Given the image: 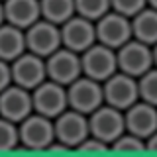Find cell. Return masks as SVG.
Returning a JSON list of instances; mask_svg holds the SVG:
<instances>
[{
  "label": "cell",
  "instance_id": "cell-28",
  "mask_svg": "<svg viewBox=\"0 0 157 157\" xmlns=\"http://www.w3.org/2000/svg\"><path fill=\"white\" fill-rule=\"evenodd\" d=\"M153 63H155V67H157V43L153 45Z\"/></svg>",
  "mask_w": 157,
  "mask_h": 157
},
{
  "label": "cell",
  "instance_id": "cell-11",
  "mask_svg": "<svg viewBox=\"0 0 157 157\" xmlns=\"http://www.w3.org/2000/svg\"><path fill=\"white\" fill-rule=\"evenodd\" d=\"M26 39H28V51L36 53L41 57H49L55 53L59 47H63V36H61V26L41 18L33 26L26 29Z\"/></svg>",
  "mask_w": 157,
  "mask_h": 157
},
{
  "label": "cell",
  "instance_id": "cell-20",
  "mask_svg": "<svg viewBox=\"0 0 157 157\" xmlns=\"http://www.w3.org/2000/svg\"><path fill=\"white\" fill-rule=\"evenodd\" d=\"M18 145H22L20 124L2 118L0 120V153H12L18 149Z\"/></svg>",
  "mask_w": 157,
  "mask_h": 157
},
{
  "label": "cell",
  "instance_id": "cell-22",
  "mask_svg": "<svg viewBox=\"0 0 157 157\" xmlns=\"http://www.w3.org/2000/svg\"><path fill=\"white\" fill-rule=\"evenodd\" d=\"M112 151L114 153H141V151H147V144L144 137L130 134V132H124L112 144Z\"/></svg>",
  "mask_w": 157,
  "mask_h": 157
},
{
  "label": "cell",
  "instance_id": "cell-12",
  "mask_svg": "<svg viewBox=\"0 0 157 157\" xmlns=\"http://www.w3.org/2000/svg\"><path fill=\"white\" fill-rule=\"evenodd\" d=\"M10 63H12V73H14V85H20L28 90H33L47 78V63L45 57L41 55L26 51Z\"/></svg>",
  "mask_w": 157,
  "mask_h": 157
},
{
  "label": "cell",
  "instance_id": "cell-18",
  "mask_svg": "<svg viewBox=\"0 0 157 157\" xmlns=\"http://www.w3.org/2000/svg\"><path fill=\"white\" fill-rule=\"evenodd\" d=\"M132 29H134V37L147 45H155L157 43V10L147 6L140 14L132 18Z\"/></svg>",
  "mask_w": 157,
  "mask_h": 157
},
{
  "label": "cell",
  "instance_id": "cell-14",
  "mask_svg": "<svg viewBox=\"0 0 157 157\" xmlns=\"http://www.w3.org/2000/svg\"><path fill=\"white\" fill-rule=\"evenodd\" d=\"M0 112L2 118L12 122H22L26 120L29 114H33V96L32 90L20 86V85H10L6 88H2L0 94Z\"/></svg>",
  "mask_w": 157,
  "mask_h": 157
},
{
  "label": "cell",
  "instance_id": "cell-16",
  "mask_svg": "<svg viewBox=\"0 0 157 157\" xmlns=\"http://www.w3.org/2000/svg\"><path fill=\"white\" fill-rule=\"evenodd\" d=\"M2 10L4 20L22 29L41 20V0H4Z\"/></svg>",
  "mask_w": 157,
  "mask_h": 157
},
{
  "label": "cell",
  "instance_id": "cell-6",
  "mask_svg": "<svg viewBox=\"0 0 157 157\" xmlns=\"http://www.w3.org/2000/svg\"><path fill=\"white\" fill-rule=\"evenodd\" d=\"M55 140L65 144L69 149H77L82 141L90 136V122L88 116L78 110L67 108L55 120Z\"/></svg>",
  "mask_w": 157,
  "mask_h": 157
},
{
  "label": "cell",
  "instance_id": "cell-29",
  "mask_svg": "<svg viewBox=\"0 0 157 157\" xmlns=\"http://www.w3.org/2000/svg\"><path fill=\"white\" fill-rule=\"evenodd\" d=\"M147 4H149L151 8H155V10H157V0H147Z\"/></svg>",
  "mask_w": 157,
  "mask_h": 157
},
{
  "label": "cell",
  "instance_id": "cell-25",
  "mask_svg": "<svg viewBox=\"0 0 157 157\" xmlns=\"http://www.w3.org/2000/svg\"><path fill=\"white\" fill-rule=\"evenodd\" d=\"M77 151L78 153H108V151H112V145L106 144V141H102V140H98L94 136H88L86 140L77 147Z\"/></svg>",
  "mask_w": 157,
  "mask_h": 157
},
{
  "label": "cell",
  "instance_id": "cell-13",
  "mask_svg": "<svg viewBox=\"0 0 157 157\" xmlns=\"http://www.w3.org/2000/svg\"><path fill=\"white\" fill-rule=\"evenodd\" d=\"M61 36H63V45L65 47L73 49L77 53H82L98 41L96 22L81 16V14H75L71 20H67L61 26Z\"/></svg>",
  "mask_w": 157,
  "mask_h": 157
},
{
  "label": "cell",
  "instance_id": "cell-24",
  "mask_svg": "<svg viewBox=\"0 0 157 157\" xmlns=\"http://www.w3.org/2000/svg\"><path fill=\"white\" fill-rule=\"evenodd\" d=\"M147 6H149L147 0H112V10L124 14L128 18H134Z\"/></svg>",
  "mask_w": 157,
  "mask_h": 157
},
{
  "label": "cell",
  "instance_id": "cell-4",
  "mask_svg": "<svg viewBox=\"0 0 157 157\" xmlns=\"http://www.w3.org/2000/svg\"><path fill=\"white\" fill-rule=\"evenodd\" d=\"M67 94H69V108L78 110L82 114H92L96 108H100L104 104V88H102L100 81L82 75L78 77L75 82L67 86Z\"/></svg>",
  "mask_w": 157,
  "mask_h": 157
},
{
  "label": "cell",
  "instance_id": "cell-2",
  "mask_svg": "<svg viewBox=\"0 0 157 157\" xmlns=\"http://www.w3.org/2000/svg\"><path fill=\"white\" fill-rule=\"evenodd\" d=\"M88 122H90V136L110 145L126 132V112L106 102L92 114H88Z\"/></svg>",
  "mask_w": 157,
  "mask_h": 157
},
{
  "label": "cell",
  "instance_id": "cell-9",
  "mask_svg": "<svg viewBox=\"0 0 157 157\" xmlns=\"http://www.w3.org/2000/svg\"><path fill=\"white\" fill-rule=\"evenodd\" d=\"M132 37H134L132 18L124 16V14L110 10L100 20H96V39L104 45L112 49H120Z\"/></svg>",
  "mask_w": 157,
  "mask_h": 157
},
{
  "label": "cell",
  "instance_id": "cell-26",
  "mask_svg": "<svg viewBox=\"0 0 157 157\" xmlns=\"http://www.w3.org/2000/svg\"><path fill=\"white\" fill-rule=\"evenodd\" d=\"M14 85V73H12V63L2 59L0 61V88H6Z\"/></svg>",
  "mask_w": 157,
  "mask_h": 157
},
{
  "label": "cell",
  "instance_id": "cell-15",
  "mask_svg": "<svg viewBox=\"0 0 157 157\" xmlns=\"http://www.w3.org/2000/svg\"><path fill=\"white\" fill-rule=\"evenodd\" d=\"M126 112V132L136 134L147 140L151 134L157 132V106L145 100H137Z\"/></svg>",
  "mask_w": 157,
  "mask_h": 157
},
{
  "label": "cell",
  "instance_id": "cell-10",
  "mask_svg": "<svg viewBox=\"0 0 157 157\" xmlns=\"http://www.w3.org/2000/svg\"><path fill=\"white\" fill-rule=\"evenodd\" d=\"M47 78L57 81L61 85L69 86L78 77H82V59L81 53L73 51L69 47H59L55 53H51L47 59Z\"/></svg>",
  "mask_w": 157,
  "mask_h": 157
},
{
  "label": "cell",
  "instance_id": "cell-5",
  "mask_svg": "<svg viewBox=\"0 0 157 157\" xmlns=\"http://www.w3.org/2000/svg\"><path fill=\"white\" fill-rule=\"evenodd\" d=\"M82 59V75L104 82L118 71V55L116 49L96 41L92 47L81 53Z\"/></svg>",
  "mask_w": 157,
  "mask_h": 157
},
{
  "label": "cell",
  "instance_id": "cell-23",
  "mask_svg": "<svg viewBox=\"0 0 157 157\" xmlns=\"http://www.w3.org/2000/svg\"><path fill=\"white\" fill-rule=\"evenodd\" d=\"M140 100H145L149 104L157 106V67H151L140 78Z\"/></svg>",
  "mask_w": 157,
  "mask_h": 157
},
{
  "label": "cell",
  "instance_id": "cell-27",
  "mask_svg": "<svg viewBox=\"0 0 157 157\" xmlns=\"http://www.w3.org/2000/svg\"><path fill=\"white\" fill-rule=\"evenodd\" d=\"M145 144H147V151H153V153H157V132L147 137Z\"/></svg>",
  "mask_w": 157,
  "mask_h": 157
},
{
  "label": "cell",
  "instance_id": "cell-17",
  "mask_svg": "<svg viewBox=\"0 0 157 157\" xmlns=\"http://www.w3.org/2000/svg\"><path fill=\"white\" fill-rule=\"evenodd\" d=\"M26 51H28L26 29L4 22L2 29H0V57L6 61H14Z\"/></svg>",
  "mask_w": 157,
  "mask_h": 157
},
{
  "label": "cell",
  "instance_id": "cell-3",
  "mask_svg": "<svg viewBox=\"0 0 157 157\" xmlns=\"http://www.w3.org/2000/svg\"><path fill=\"white\" fill-rule=\"evenodd\" d=\"M116 55H118V71L128 73V75L137 78L144 73H147L151 67H155L153 45H147L136 37H132L120 49H116Z\"/></svg>",
  "mask_w": 157,
  "mask_h": 157
},
{
  "label": "cell",
  "instance_id": "cell-7",
  "mask_svg": "<svg viewBox=\"0 0 157 157\" xmlns=\"http://www.w3.org/2000/svg\"><path fill=\"white\" fill-rule=\"evenodd\" d=\"M32 96H33V110L43 116L53 118V120L69 108L67 86L57 81H51V78H45L39 86L33 88Z\"/></svg>",
  "mask_w": 157,
  "mask_h": 157
},
{
  "label": "cell",
  "instance_id": "cell-1",
  "mask_svg": "<svg viewBox=\"0 0 157 157\" xmlns=\"http://www.w3.org/2000/svg\"><path fill=\"white\" fill-rule=\"evenodd\" d=\"M20 136L26 149L47 151V147L55 141V122L49 116L33 112L20 122Z\"/></svg>",
  "mask_w": 157,
  "mask_h": 157
},
{
  "label": "cell",
  "instance_id": "cell-19",
  "mask_svg": "<svg viewBox=\"0 0 157 157\" xmlns=\"http://www.w3.org/2000/svg\"><path fill=\"white\" fill-rule=\"evenodd\" d=\"M77 14L75 0H41V18L63 26Z\"/></svg>",
  "mask_w": 157,
  "mask_h": 157
},
{
  "label": "cell",
  "instance_id": "cell-8",
  "mask_svg": "<svg viewBox=\"0 0 157 157\" xmlns=\"http://www.w3.org/2000/svg\"><path fill=\"white\" fill-rule=\"evenodd\" d=\"M102 88H104V102L120 108V110H128L132 104L140 100L137 77H132L128 73L116 71L110 78L102 82Z\"/></svg>",
  "mask_w": 157,
  "mask_h": 157
},
{
  "label": "cell",
  "instance_id": "cell-21",
  "mask_svg": "<svg viewBox=\"0 0 157 157\" xmlns=\"http://www.w3.org/2000/svg\"><path fill=\"white\" fill-rule=\"evenodd\" d=\"M75 6L77 14L96 22L112 10V0H75Z\"/></svg>",
  "mask_w": 157,
  "mask_h": 157
}]
</instances>
